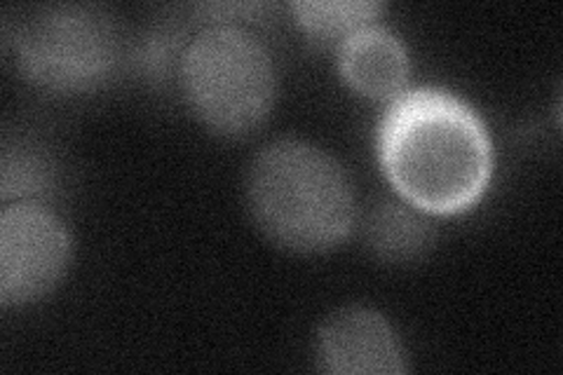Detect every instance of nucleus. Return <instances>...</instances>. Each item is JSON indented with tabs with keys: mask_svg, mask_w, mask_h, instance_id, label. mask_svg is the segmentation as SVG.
Segmentation results:
<instances>
[{
	"mask_svg": "<svg viewBox=\"0 0 563 375\" xmlns=\"http://www.w3.org/2000/svg\"><path fill=\"white\" fill-rule=\"evenodd\" d=\"M16 64L45 92L82 95L109 80L122 57V38L109 12L95 5L35 10L14 38Z\"/></svg>",
	"mask_w": 563,
	"mask_h": 375,
	"instance_id": "nucleus-4",
	"label": "nucleus"
},
{
	"mask_svg": "<svg viewBox=\"0 0 563 375\" xmlns=\"http://www.w3.org/2000/svg\"><path fill=\"white\" fill-rule=\"evenodd\" d=\"M70 258L66 225L38 202L8 205L0 213V302L20 308L47 296Z\"/></svg>",
	"mask_w": 563,
	"mask_h": 375,
	"instance_id": "nucleus-5",
	"label": "nucleus"
},
{
	"mask_svg": "<svg viewBox=\"0 0 563 375\" xmlns=\"http://www.w3.org/2000/svg\"><path fill=\"white\" fill-rule=\"evenodd\" d=\"M430 213L409 202L383 200L364 219V242L378 261L409 265L426 258L437 242Z\"/></svg>",
	"mask_w": 563,
	"mask_h": 375,
	"instance_id": "nucleus-8",
	"label": "nucleus"
},
{
	"mask_svg": "<svg viewBox=\"0 0 563 375\" xmlns=\"http://www.w3.org/2000/svg\"><path fill=\"white\" fill-rule=\"evenodd\" d=\"M378 163L404 202L453 217L482 200L493 176L484 120L446 89H407L378 128Z\"/></svg>",
	"mask_w": 563,
	"mask_h": 375,
	"instance_id": "nucleus-1",
	"label": "nucleus"
},
{
	"mask_svg": "<svg viewBox=\"0 0 563 375\" xmlns=\"http://www.w3.org/2000/svg\"><path fill=\"white\" fill-rule=\"evenodd\" d=\"M317 366L331 375H401L407 354L380 312L350 306L333 312L314 338Z\"/></svg>",
	"mask_w": 563,
	"mask_h": 375,
	"instance_id": "nucleus-6",
	"label": "nucleus"
},
{
	"mask_svg": "<svg viewBox=\"0 0 563 375\" xmlns=\"http://www.w3.org/2000/svg\"><path fill=\"white\" fill-rule=\"evenodd\" d=\"M176 80L190 113L228 139L256 132L275 103L271 52L238 24L202 29L181 52Z\"/></svg>",
	"mask_w": 563,
	"mask_h": 375,
	"instance_id": "nucleus-3",
	"label": "nucleus"
},
{
	"mask_svg": "<svg viewBox=\"0 0 563 375\" xmlns=\"http://www.w3.org/2000/svg\"><path fill=\"white\" fill-rule=\"evenodd\" d=\"M246 205L263 235L298 254L336 249L357 219L345 169L327 151L298 139L275 141L254 157Z\"/></svg>",
	"mask_w": 563,
	"mask_h": 375,
	"instance_id": "nucleus-2",
	"label": "nucleus"
},
{
	"mask_svg": "<svg viewBox=\"0 0 563 375\" xmlns=\"http://www.w3.org/2000/svg\"><path fill=\"white\" fill-rule=\"evenodd\" d=\"M339 70L352 92L376 101H395L409 87L411 64L401 38L380 24H368L336 47Z\"/></svg>",
	"mask_w": 563,
	"mask_h": 375,
	"instance_id": "nucleus-7",
	"label": "nucleus"
},
{
	"mask_svg": "<svg viewBox=\"0 0 563 375\" xmlns=\"http://www.w3.org/2000/svg\"><path fill=\"white\" fill-rule=\"evenodd\" d=\"M57 184V167L41 148L20 141L3 153V198H38Z\"/></svg>",
	"mask_w": 563,
	"mask_h": 375,
	"instance_id": "nucleus-10",
	"label": "nucleus"
},
{
	"mask_svg": "<svg viewBox=\"0 0 563 375\" xmlns=\"http://www.w3.org/2000/svg\"><path fill=\"white\" fill-rule=\"evenodd\" d=\"M294 20L310 41L324 47H339L347 35L376 24L383 3L372 0H301L291 3Z\"/></svg>",
	"mask_w": 563,
	"mask_h": 375,
	"instance_id": "nucleus-9",
	"label": "nucleus"
}]
</instances>
